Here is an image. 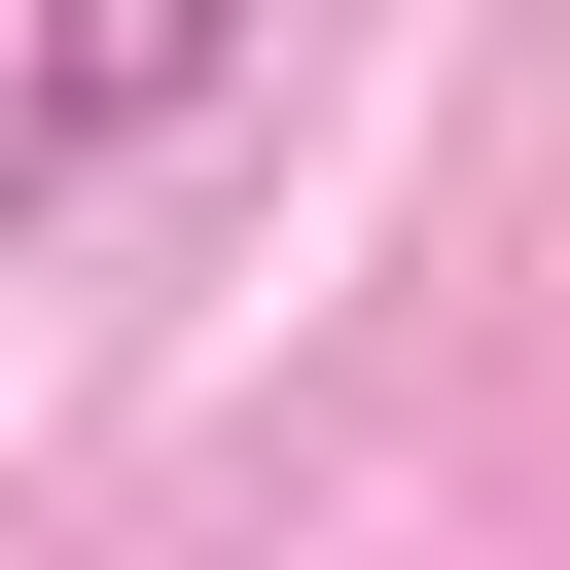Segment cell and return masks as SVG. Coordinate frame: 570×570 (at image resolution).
<instances>
[{"label":"cell","mask_w":570,"mask_h":570,"mask_svg":"<svg viewBox=\"0 0 570 570\" xmlns=\"http://www.w3.org/2000/svg\"><path fill=\"white\" fill-rule=\"evenodd\" d=\"M214 71H249V0H71V36L0 71V214H71V178H107V142H178Z\"/></svg>","instance_id":"obj_1"}]
</instances>
